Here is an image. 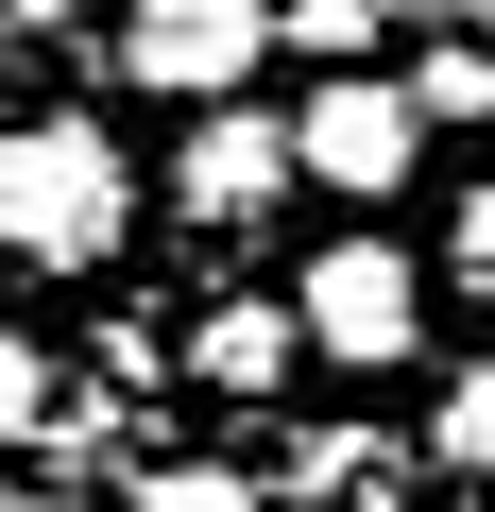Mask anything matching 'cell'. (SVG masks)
I'll use <instances>...</instances> for the list:
<instances>
[{
	"label": "cell",
	"instance_id": "obj_1",
	"mask_svg": "<svg viewBox=\"0 0 495 512\" xmlns=\"http://www.w3.org/2000/svg\"><path fill=\"white\" fill-rule=\"evenodd\" d=\"M120 222H137V171H120L103 120H18L0 137V256L18 274H103Z\"/></svg>",
	"mask_w": 495,
	"mask_h": 512
},
{
	"label": "cell",
	"instance_id": "obj_2",
	"mask_svg": "<svg viewBox=\"0 0 495 512\" xmlns=\"http://www.w3.org/2000/svg\"><path fill=\"white\" fill-rule=\"evenodd\" d=\"M291 325H308L342 376H393V359L427 342V291H410V256H393V239H325V256H308V291H291Z\"/></svg>",
	"mask_w": 495,
	"mask_h": 512
},
{
	"label": "cell",
	"instance_id": "obj_3",
	"mask_svg": "<svg viewBox=\"0 0 495 512\" xmlns=\"http://www.w3.org/2000/svg\"><path fill=\"white\" fill-rule=\"evenodd\" d=\"M410 154H427V120H410V86H376V69H325V86L291 103V171L342 188V205L410 188Z\"/></svg>",
	"mask_w": 495,
	"mask_h": 512
},
{
	"label": "cell",
	"instance_id": "obj_4",
	"mask_svg": "<svg viewBox=\"0 0 495 512\" xmlns=\"http://www.w3.org/2000/svg\"><path fill=\"white\" fill-rule=\"evenodd\" d=\"M257 52H274V0H137L120 18V69L171 86V103H222Z\"/></svg>",
	"mask_w": 495,
	"mask_h": 512
},
{
	"label": "cell",
	"instance_id": "obj_5",
	"mask_svg": "<svg viewBox=\"0 0 495 512\" xmlns=\"http://www.w3.org/2000/svg\"><path fill=\"white\" fill-rule=\"evenodd\" d=\"M274 188H291V120H239V103H222V120L188 137V222H257Z\"/></svg>",
	"mask_w": 495,
	"mask_h": 512
},
{
	"label": "cell",
	"instance_id": "obj_6",
	"mask_svg": "<svg viewBox=\"0 0 495 512\" xmlns=\"http://www.w3.org/2000/svg\"><path fill=\"white\" fill-rule=\"evenodd\" d=\"M188 359H205V393H274V376H291V308L239 291V308H205V342H188Z\"/></svg>",
	"mask_w": 495,
	"mask_h": 512
},
{
	"label": "cell",
	"instance_id": "obj_7",
	"mask_svg": "<svg viewBox=\"0 0 495 512\" xmlns=\"http://www.w3.org/2000/svg\"><path fill=\"white\" fill-rule=\"evenodd\" d=\"M410 120H495V52H478V35H427V69H410Z\"/></svg>",
	"mask_w": 495,
	"mask_h": 512
},
{
	"label": "cell",
	"instance_id": "obj_8",
	"mask_svg": "<svg viewBox=\"0 0 495 512\" xmlns=\"http://www.w3.org/2000/svg\"><path fill=\"white\" fill-rule=\"evenodd\" d=\"M376 18H393V0H274V35H291L308 69H359V52H376Z\"/></svg>",
	"mask_w": 495,
	"mask_h": 512
},
{
	"label": "cell",
	"instance_id": "obj_9",
	"mask_svg": "<svg viewBox=\"0 0 495 512\" xmlns=\"http://www.w3.org/2000/svg\"><path fill=\"white\" fill-rule=\"evenodd\" d=\"M427 444H444L461 478H495V376H444V410H427Z\"/></svg>",
	"mask_w": 495,
	"mask_h": 512
},
{
	"label": "cell",
	"instance_id": "obj_10",
	"mask_svg": "<svg viewBox=\"0 0 495 512\" xmlns=\"http://www.w3.org/2000/svg\"><path fill=\"white\" fill-rule=\"evenodd\" d=\"M120 512H257V478H222V461H171V478H137Z\"/></svg>",
	"mask_w": 495,
	"mask_h": 512
},
{
	"label": "cell",
	"instance_id": "obj_11",
	"mask_svg": "<svg viewBox=\"0 0 495 512\" xmlns=\"http://www.w3.org/2000/svg\"><path fill=\"white\" fill-rule=\"evenodd\" d=\"M35 410H52V359H35L18 325H0V444H35Z\"/></svg>",
	"mask_w": 495,
	"mask_h": 512
},
{
	"label": "cell",
	"instance_id": "obj_12",
	"mask_svg": "<svg viewBox=\"0 0 495 512\" xmlns=\"http://www.w3.org/2000/svg\"><path fill=\"white\" fill-rule=\"evenodd\" d=\"M444 274H461V291H478V308H495V188H478V205H461V239H444Z\"/></svg>",
	"mask_w": 495,
	"mask_h": 512
},
{
	"label": "cell",
	"instance_id": "obj_13",
	"mask_svg": "<svg viewBox=\"0 0 495 512\" xmlns=\"http://www.w3.org/2000/svg\"><path fill=\"white\" fill-rule=\"evenodd\" d=\"M410 18H444V35H478V52H495V0H410Z\"/></svg>",
	"mask_w": 495,
	"mask_h": 512
},
{
	"label": "cell",
	"instance_id": "obj_14",
	"mask_svg": "<svg viewBox=\"0 0 495 512\" xmlns=\"http://www.w3.org/2000/svg\"><path fill=\"white\" fill-rule=\"evenodd\" d=\"M0 18H18V35H69V18H86V0H0Z\"/></svg>",
	"mask_w": 495,
	"mask_h": 512
}]
</instances>
